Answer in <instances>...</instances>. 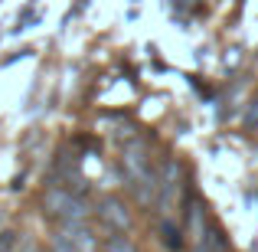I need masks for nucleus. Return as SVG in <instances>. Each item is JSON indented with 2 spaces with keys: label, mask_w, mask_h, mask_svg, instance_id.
Returning a JSON list of instances; mask_svg holds the SVG:
<instances>
[{
  "label": "nucleus",
  "mask_w": 258,
  "mask_h": 252,
  "mask_svg": "<svg viewBox=\"0 0 258 252\" xmlns=\"http://www.w3.org/2000/svg\"><path fill=\"white\" fill-rule=\"evenodd\" d=\"M121 170H124L127 187H131V193L138 196L141 207L157 203V174H154V167H151L144 141L124 144V151H121Z\"/></svg>",
  "instance_id": "nucleus-1"
},
{
  "label": "nucleus",
  "mask_w": 258,
  "mask_h": 252,
  "mask_svg": "<svg viewBox=\"0 0 258 252\" xmlns=\"http://www.w3.org/2000/svg\"><path fill=\"white\" fill-rule=\"evenodd\" d=\"M43 210H46V216H52V220H59V223H85V216H88L82 196L72 193L62 183H52L43 193Z\"/></svg>",
  "instance_id": "nucleus-2"
},
{
  "label": "nucleus",
  "mask_w": 258,
  "mask_h": 252,
  "mask_svg": "<svg viewBox=\"0 0 258 252\" xmlns=\"http://www.w3.org/2000/svg\"><path fill=\"white\" fill-rule=\"evenodd\" d=\"M176 190H180V164L176 161H164L157 174V203L164 213H170L176 203Z\"/></svg>",
  "instance_id": "nucleus-3"
},
{
  "label": "nucleus",
  "mask_w": 258,
  "mask_h": 252,
  "mask_svg": "<svg viewBox=\"0 0 258 252\" xmlns=\"http://www.w3.org/2000/svg\"><path fill=\"white\" fill-rule=\"evenodd\" d=\"M98 216L111 233H127V229H131V213H127V207L118 196H105V200L98 203Z\"/></svg>",
  "instance_id": "nucleus-4"
},
{
  "label": "nucleus",
  "mask_w": 258,
  "mask_h": 252,
  "mask_svg": "<svg viewBox=\"0 0 258 252\" xmlns=\"http://www.w3.org/2000/svg\"><path fill=\"white\" fill-rule=\"evenodd\" d=\"M105 252H138V246H134L124 233H111L105 239Z\"/></svg>",
  "instance_id": "nucleus-5"
},
{
  "label": "nucleus",
  "mask_w": 258,
  "mask_h": 252,
  "mask_svg": "<svg viewBox=\"0 0 258 252\" xmlns=\"http://www.w3.org/2000/svg\"><path fill=\"white\" fill-rule=\"evenodd\" d=\"M164 236H167V246H170V249H180V246H183V239H180L183 233L173 226L170 220H164Z\"/></svg>",
  "instance_id": "nucleus-6"
},
{
  "label": "nucleus",
  "mask_w": 258,
  "mask_h": 252,
  "mask_svg": "<svg viewBox=\"0 0 258 252\" xmlns=\"http://www.w3.org/2000/svg\"><path fill=\"white\" fill-rule=\"evenodd\" d=\"M13 242H17V236H13V233H0V252H10Z\"/></svg>",
  "instance_id": "nucleus-7"
},
{
  "label": "nucleus",
  "mask_w": 258,
  "mask_h": 252,
  "mask_svg": "<svg viewBox=\"0 0 258 252\" xmlns=\"http://www.w3.org/2000/svg\"><path fill=\"white\" fill-rule=\"evenodd\" d=\"M95 252H98V249H95Z\"/></svg>",
  "instance_id": "nucleus-8"
}]
</instances>
